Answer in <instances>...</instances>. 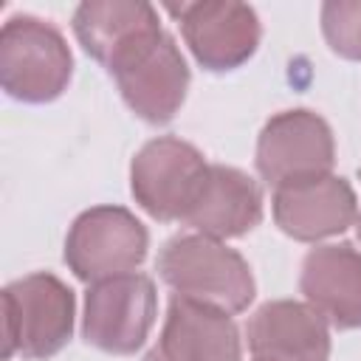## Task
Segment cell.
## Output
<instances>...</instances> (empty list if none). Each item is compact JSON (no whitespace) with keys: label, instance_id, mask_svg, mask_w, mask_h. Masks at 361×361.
Here are the masks:
<instances>
[{"label":"cell","instance_id":"cell-1","mask_svg":"<svg viewBox=\"0 0 361 361\" xmlns=\"http://www.w3.org/2000/svg\"><path fill=\"white\" fill-rule=\"evenodd\" d=\"M155 265L175 296L217 307L228 316L245 310L257 293L248 262L223 240L195 231L166 240Z\"/></svg>","mask_w":361,"mask_h":361},{"label":"cell","instance_id":"cell-2","mask_svg":"<svg viewBox=\"0 0 361 361\" xmlns=\"http://www.w3.org/2000/svg\"><path fill=\"white\" fill-rule=\"evenodd\" d=\"M76 299L54 274H28L3 288V358L28 361L56 355L73 336Z\"/></svg>","mask_w":361,"mask_h":361},{"label":"cell","instance_id":"cell-3","mask_svg":"<svg viewBox=\"0 0 361 361\" xmlns=\"http://www.w3.org/2000/svg\"><path fill=\"white\" fill-rule=\"evenodd\" d=\"M73 73V56L51 23L17 14L0 31V85L25 104H45L65 93Z\"/></svg>","mask_w":361,"mask_h":361},{"label":"cell","instance_id":"cell-4","mask_svg":"<svg viewBox=\"0 0 361 361\" xmlns=\"http://www.w3.org/2000/svg\"><path fill=\"white\" fill-rule=\"evenodd\" d=\"M209 166L212 164L203 158V152L189 141L158 135L135 152L130 164V192L149 217L183 223Z\"/></svg>","mask_w":361,"mask_h":361},{"label":"cell","instance_id":"cell-5","mask_svg":"<svg viewBox=\"0 0 361 361\" xmlns=\"http://www.w3.org/2000/svg\"><path fill=\"white\" fill-rule=\"evenodd\" d=\"M149 248L144 223L124 206H93L82 212L65 237V262L76 279L93 285L133 274Z\"/></svg>","mask_w":361,"mask_h":361},{"label":"cell","instance_id":"cell-6","mask_svg":"<svg viewBox=\"0 0 361 361\" xmlns=\"http://www.w3.org/2000/svg\"><path fill=\"white\" fill-rule=\"evenodd\" d=\"M121 99L147 124H166L189 90V68L175 39L161 28L110 65Z\"/></svg>","mask_w":361,"mask_h":361},{"label":"cell","instance_id":"cell-7","mask_svg":"<svg viewBox=\"0 0 361 361\" xmlns=\"http://www.w3.org/2000/svg\"><path fill=\"white\" fill-rule=\"evenodd\" d=\"M158 316V293L147 274H124L93 282L85 293L82 336L90 347L130 355L141 350Z\"/></svg>","mask_w":361,"mask_h":361},{"label":"cell","instance_id":"cell-8","mask_svg":"<svg viewBox=\"0 0 361 361\" xmlns=\"http://www.w3.org/2000/svg\"><path fill=\"white\" fill-rule=\"evenodd\" d=\"M333 164V130L313 110H282L265 121L257 138V169L274 189L330 175Z\"/></svg>","mask_w":361,"mask_h":361},{"label":"cell","instance_id":"cell-9","mask_svg":"<svg viewBox=\"0 0 361 361\" xmlns=\"http://www.w3.org/2000/svg\"><path fill=\"white\" fill-rule=\"evenodd\" d=\"M166 11L180 23V34L197 65L212 73H226L245 65L262 37L259 17L245 3H169Z\"/></svg>","mask_w":361,"mask_h":361},{"label":"cell","instance_id":"cell-10","mask_svg":"<svg viewBox=\"0 0 361 361\" xmlns=\"http://www.w3.org/2000/svg\"><path fill=\"white\" fill-rule=\"evenodd\" d=\"M271 212L288 237L299 243H319L355 226L358 197L344 178L330 172L274 189Z\"/></svg>","mask_w":361,"mask_h":361},{"label":"cell","instance_id":"cell-11","mask_svg":"<svg viewBox=\"0 0 361 361\" xmlns=\"http://www.w3.org/2000/svg\"><path fill=\"white\" fill-rule=\"evenodd\" d=\"M248 350L259 361H327L330 324L307 305L293 299L265 302L248 319Z\"/></svg>","mask_w":361,"mask_h":361},{"label":"cell","instance_id":"cell-12","mask_svg":"<svg viewBox=\"0 0 361 361\" xmlns=\"http://www.w3.org/2000/svg\"><path fill=\"white\" fill-rule=\"evenodd\" d=\"M305 302L333 327H361V251L350 243L316 245L302 262Z\"/></svg>","mask_w":361,"mask_h":361},{"label":"cell","instance_id":"cell-13","mask_svg":"<svg viewBox=\"0 0 361 361\" xmlns=\"http://www.w3.org/2000/svg\"><path fill=\"white\" fill-rule=\"evenodd\" d=\"M262 220V189L251 175L234 166L212 164L206 180L189 206L183 226L212 240L243 237Z\"/></svg>","mask_w":361,"mask_h":361},{"label":"cell","instance_id":"cell-14","mask_svg":"<svg viewBox=\"0 0 361 361\" xmlns=\"http://www.w3.org/2000/svg\"><path fill=\"white\" fill-rule=\"evenodd\" d=\"M158 353L166 361H240L243 344L228 313L172 296Z\"/></svg>","mask_w":361,"mask_h":361},{"label":"cell","instance_id":"cell-15","mask_svg":"<svg viewBox=\"0 0 361 361\" xmlns=\"http://www.w3.org/2000/svg\"><path fill=\"white\" fill-rule=\"evenodd\" d=\"M155 31H161V20L149 3L87 0L73 11V34L79 45L107 71L118 56Z\"/></svg>","mask_w":361,"mask_h":361},{"label":"cell","instance_id":"cell-16","mask_svg":"<svg viewBox=\"0 0 361 361\" xmlns=\"http://www.w3.org/2000/svg\"><path fill=\"white\" fill-rule=\"evenodd\" d=\"M322 34L333 54L361 62V3H350V0L324 3Z\"/></svg>","mask_w":361,"mask_h":361},{"label":"cell","instance_id":"cell-17","mask_svg":"<svg viewBox=\"0 0 361 361\" xmlns=\"http://www.w3.org/2000/svg\"><path fill=\"white\" fill-rule=\"evenodd\" d=\"M144 361H166V358H164V355L158 353V347H152V350H149V353L144 355Z\"/></svg>","mask_w":361,"mask_h":361},{"label":"cell","instance_id":"cell-18","mask_svg":"<svg viewBox=\"0 0 361 361\" xmlns=\"http://www.w3.org/2000/svg\"><path fill=\"white\" fill-rule=\"evenodd\" d=\"M355 231H358V240H361V212H358V220H355Z\"/></svg>","mask_w":361,"mask_h":361},{"label":"cell","instance_id":"cell-19","mask_svg":"<svg viewBox=\"0 0 361 361\" xmlns=\"http://www.w3.org/2000/svg\"><path fill=\"white\" fill-rule=\"evenodd\" d=\"M358 175H361V169H358Z\"/></svg>","mask_w":361,"mask_h":361},{"label":"cell","instance_id":"cell-20","mask_svg":"<svg viewBox=\"0 0 361 361\" xmlns=\"http://www.w3.org/2000/svg\"><path fill=\"white\" fill-rule=\"evenodd\" d=\"M254 361H259V358H254Z\"/></svg>","mask_w":361,"mask_h":361}]
</instances>
